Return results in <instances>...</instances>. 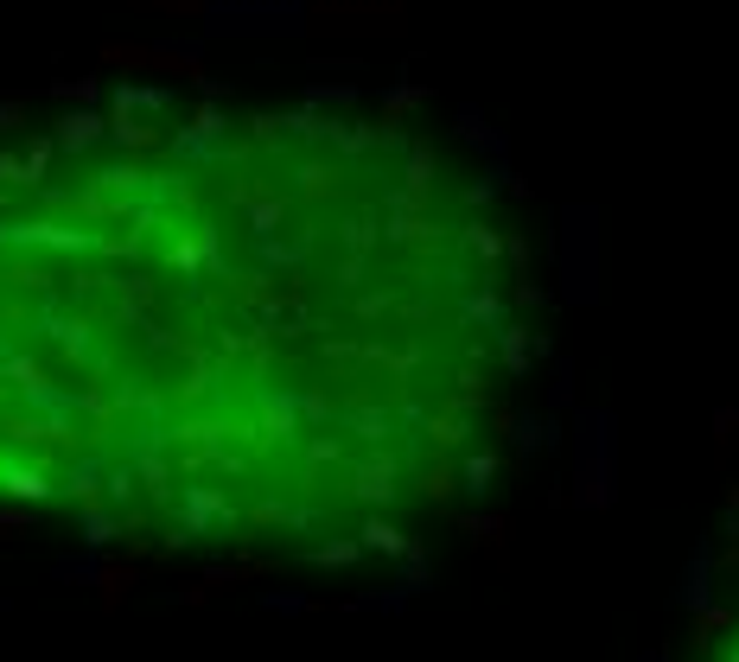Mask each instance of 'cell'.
<instances>
[{
  "instance_id": "obj_1",
  "label": "cell",
  "mask_w": 739,
  "mask_h": 662,
  "mask_svg": "<svg viewBox=\"0 0 739 662\" xmlns=\"http://www.w3.org/2000/svg\"><path fill=\"white\" fill-rule=\"evenodd\" d=\"M720 662H739V643H733V650H727V656H720Z\"/></svg>"
}]
</instances>
